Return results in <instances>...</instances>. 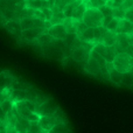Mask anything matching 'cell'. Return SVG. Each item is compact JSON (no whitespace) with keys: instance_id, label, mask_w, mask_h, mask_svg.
<instances>
[{"instance_id":"obj_1","label":"cell","mask_w":133,"mask_h":133,"mask_svg":"<svg viewBox=\"0 0 133 133\" xmlns=\"http://www.w3.org/2000/svg\"><path fill=\"white\" fill-rule=\"evenodd\" d=\"M94 44L87 43V42H82L78 40V44L75 46L71 49V57L75 62L78 63H87L88 60L90 58V51H91Z\"/></svg>"},{"instance_id":"obj_2","label":"cell","mask_w":133,"mask_h":133,"mask_svg":"<svg viewBox=\"0 0 133 133\" xmlns=\"http://www.w3.org/2000/svg\"><path fill=\"white\" fill-rule=\"evenodd\" d=\"M103 20L104 16L101 13L99 8H94V7H88L82 19L85 26L90 28H97L103 26Z\"/></svg>"},{"instance_id":"obj_3","label":"cell","mask_w":133,"mask_h":133,"mask_svg":"<svg viewBox=\"0 0 133 133\" xmlns=\"http://www.w3.org/2000/svg\"><path fill=\"white\" fill-rule=\"evenodd\" d=\"M66 122V118L64 116V113L62 112L61 109H58L57 111L55 112V115L53 116H48V117H40L39 119V125L44 132H48L49 130H51L56 124L58 123H64Z\"/></svg>"},{"instance_id":"obj_4","label":"cell","mask_w":133,"mask_h":133,"mask_svg":"<svg viewBox=\"0 0 133 133\" xmlns=\"http://www.w3.org/2000/svg\"><path fill=\"white\" fill-rule=\"evenodd\" d=\"M84 70L88 74L96 78H102V79H109V72H108V66L104 68L97 62L95 58L90 56L88 62L84 64Z\"/></svg>"},{"instance_id":"obj_5","label":"cell","mask_w":133,"mask_h":133,"mask_svg":"<svg viewBox=\"0 0 133 133\" xmlns=\"http://www.w3.org/2000/svg\"><path fill=\"white\" fill-rule=\"evenodd\" d=\"M16 78L8 70H4L0 72V94L5 97L9 95V92L13 90V87L16 82Z\"/></svg>"},{"instance_id":"obj_6","label":"cell","mask_w":133,"mask_h":133,"mask_svg":"<svg viewBox=\"0 0 133 133\" xmlns=\"http://www.w3.org/2000/svg\"><path fill=\"white\" fill-rule=\"evenodd\" d=\"M113 66L120 72H126L132 68V56L127 53H118L112 62Z\"/></svg>"},{"instance_id":"obj_7","label":"cell","mask_w":133,"mask_h":133,"mask_svg":"<svg viewBox=\"0 0 133 133\" xmlns=\"http://www.w3.org/2000/svg\"><path fill=\"white\" fill-rule=\"evenodd\" d=\"M58 105L56 104V102L51 98H48L41 103L40 105L36 106L35 113L40 116V117H48V116H53L55 115V112L58 110Z\"/></svg>"},{"instance_id":"obj_8","label":"cell","mask_w":133,"mask_h":133,"mask_svg":"<svg viewBox=\"0 0 133 133\" xmlns=\"http://www.w3.org/2000/svg\"><path fill=\"white\" fill-rule=\"evenodd\" d=\"M92 49H94L95 51H97L101 56H103L108 63H112L113 58H115L116 55L118 54L115 46H105L104 43H95Z\"/></svg>"},{"instance_id":"obj_9","label":"cell","mask_w":133,"mask_h":133,"mask_svg":"<svg viewBox=\"0 0 133 133\" xmlns=\"http://www.w3.org/2000/svg\"><path fill=\"white\" fill-rule=\"evenodd\" d=\"M47 33H48L51 37H54L55 40H61V41L66 40V37L69 36L68 29H66L65 25L63 22L50 25L47 28Z\"/></svg>"},{"instance_id":"obj_10","label":"cell","mask_w":133,"mask_h":133,"mask_svg":"<svg viewBox=\"0 0 133 133\" xmlns=\"http://www.w3.org/2000/svg\"><path fill=\"white\" fill-rule=\"evenodd\" d=\"M48 21L43 20V19L39 18V16H29V18H23L20 19V25L21 29H28V28H34V27H46L48 28L49 26L47 25Z\"/></svg>"},{"instance_id":"obj_11","label":"cell","mask_w":133,"mask_h":133,"mask_svg":"<svg viewBox=\"0 0 133 133\" xmlns=\"http://www.w3.org/2000/svg\"><path fill=\"white\" fill-rule=\"evenodd\" d=\"M47 32L46 27H34V28H28V29L22 30V37L28 42L36 41L43 33Z\"/></svg>"},{"instance_id":"obj_12","label":"cell","mask_w":133,"mask_h":133,"mask_svg":"<svg viewBox=\"0 0 133 133\" xmlns=\"http://www.w3.org/2000/svg\"><path fill=\"white\" fill-rule=\"evenodd\" d=\"M108 72H109V81L113 83L115 85H122V79H123V72L113 66L112 63H108Z\"/></svg>"},{"instance_id":"obj_13","label":"cell","mask_w":133,"mask_h":133,"mask_svg":"<svg viewBox=\"0 0 133 133\" xmlns=\"http://www.w3.org/2000/svg\"><path fill=\"white\" fill-rule=\"evenodd\" d=\"M76 35H77L79 41L95 44V28L87 27L84 30H82L81 33H78V34H76Z\"/></svg>"},{"instance_id":"obj_14","label":"cell","mask_w":133,"mask_h":133,"mask_svg":"<svg viewBox=\"0 0 133 133\" xmlns=\"http://www.w3.org/2000/svg\"><path fill=\"white\" fill-rule=\"evenodd\" d=\"M5 29H7L11 34H13L14 36H22V29H21V25H20V21L18 20H9L5 23Z\"/></svg>"},{"instance_id":"obj_15","label":"cell","mask_w":133,"mask_h":133,"mask_svg":"<svg viewBox=\"0 0 133 133\" xmlns=\"http://www.w3.org/2000/svg\"><path fill=\"white\" fill-rule=\"evenodd\" d=\"M26 6L29 8L36 9V11H41L43 8H48L51 6L49 0H27L26 1Z\"/></svg>"},{"instance_id":"obj_16","label":"cell","mask_w":133,"mask_h":133,"mask_svg":"<svg viewBox=\"0 0 133 133\" xmlns=\"http://www.w3.org/2000/svg\"><path fill=\"white\" fill-rule=\"evenodd\" d=\"M117 34H133V22L127 19H122L117 28Z\"/></svg>"},{"instance_id":"obj_17","label":"cell","mask_w":133,"mask_h":133,"mask_svg":"<svg viewBox=\"0 0 133 133\" xmlns=\"http://www.w3.org/2000/svg\"><path fill=\"white\" fill-rule=\"evenodd\" d=\"M119 21V19L115 18V16H105L103 20V27H105L110 32H117Z\"/></svg>"},{"instance_id":"obj_18","label":"cell","mask_w":133,"mask_h":133,"mask_svg":"<svg viewBox=\"0 0 133 133\" xmlns=\"http://www.w3.org/2000/svg\"><path fill=\"white\" fill-rule=\"evenodd\" d=\"M87 8H88L87 2L82 0V1H81L79 4H78L77 6L75 7V9H74V12H72V15H71V19H74V20H77V21L82 20L83 15H84L85 11H87Z\"/></svg>"},{"instance_id":"obj_19","label":"cell","mask_w":133,"mask_h":133,"mask_svg":"<svg viewBox=\"0 0 133 133\" xmlns=\"http://www.w3.org/2000/svg\"><path fill=\"white\" fill-rule=\"evenodd\" d=\"M47 133H71V131H70V127H69L68 123L64 122V123L56 124L53 129L49 130Z\"/></svg>"},{"instance_id":"obj_20","label":"cell","mask_w":133,"mask_h":133,"mask_svg":"<svg viewBox=\"0 0 133 133\" xmlns=\"http://www.w3.org/2000/svg\"><path fill=\"white\" fill-rule=\"evenodd\" d=\"M122 87L133 88V70H129V71L123 74Z\"/></svg>"},{"instance_id":"obj_21","label":"cell","mask_w":133,"mask_h":133,"mask_svg":"<svg viewBox=\"0 0 133 133\" xmlns=\"http://www.w3.org/2000/svg\"><path fill=\"white\" fill-rule=\"evenodd\" d=\"M37 42H39V44L40 46H43V47H46V46H49V44H51L54 41H55V39L54 37H51L50 35L48 34V33H43V34L41 35V36L39 37V39L36 40Z\"/></svg>"},{"instance_id":"obj_22","label":"cell","mask_w":133,"mask_h":133,"mask_svg":"<svg viewBox=\"0 0 133 133\" xmlns=\"http://www.w3.org/2000/svg\"><path fill=\"white\" fill-rule=\"evenodd\" d=\"M88 7H94V8H101L103 5H106L104 0H85Z\"/></svg>"},{"instance_id":"obj_23","label":"cell","mask_w":133,"mask_h":133,"mask_svg":"<svg viewBox=\"0 0 133 133\" xmlns=\"http://www.w3.org/2000/svg\"><path fill=\"white\" fill-rule=\"evenodd\" d=\"M101 13L103 14V16H113V7L109 6V5H103V6L99 8Z\"/></svg>"},{"instance_id":"obj_24","label":"cell","mask_w":133,"mask_h":133,"mask_svg":"<svg viewBox=\"0 0 133 133\" xmlns=\"http://www.w3.org/2000/svg\"><path fill=\"white\" fill-rule=\"evenodd\" d=\"M125 9L122 8V7H115L113 8V16L117 19H119V20H122V19H125Z\"/></svg>"},{"instance_id":"obj_25","label":"cell","mask_w":133,"mask_h":133,"mask_svg":"<svg viewBox=\"0 0 133 133\" xmlns=\"http://www.w3.org/2000/svg\"><path fill=\"white\" fill-rule=\"evenodd\" d=\"M125 19H127L129 21L133 22V7L126 9V12H125Z\"/></svg>"},{"instance_id":"obj_26","label":"cell","mask_w":133,"mask_h":133,"mask_svg":"<svg viewBox=\"0 0 133 133\" xmlns=\"http://www.w3.org/2000/svg\"><path fill=\"white\" fill-rule=\"evenodd\" d=\"M6 119H7V113L5 112V111L2 110V108L0 106V120L6 123Z\"/></svg>"},{"instance_id":"obj_27","label":"cell","mask_w":133,"mask_h":133,"mask_svg":"<svg viewBox=\"0 0 133 133\" xmlns=\"http://www.w3.org/2000/svg\"><path fill=\"white\" fill-rule=\"evenodd\" d=\"M131 70H133V56H132V68H131Z\"/></svg>"},{"instance_id":"obj_28","label":"cell","mask_w":133,"mask_h":133,"mask_svg":"<svg viewBox=\"0 0 133 133\" xmlns=\"http://www.w3.org/2000/svg\"><path fill=\"white\" fill-rule=\"evenodd\" d=\"M26 1H27V0H26Z\"/></svg>"}]
</instances>
